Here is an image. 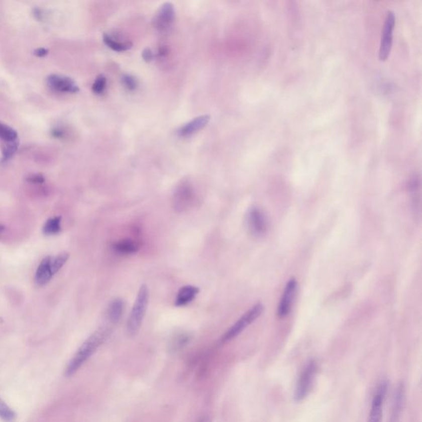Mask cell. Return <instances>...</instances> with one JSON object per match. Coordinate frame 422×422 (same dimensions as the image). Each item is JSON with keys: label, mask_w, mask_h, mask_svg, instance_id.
<instances>
[{"label": "cell", "mask_w": 422, "mask_h": 422, "mask_svg": "<svg viewBox=\"0 0 422 422\" xmlns=\"http://www.w3.org/2000/svg\"><path fill=\"white\" fill-rule=\"evenodd\" d=\"M48 54V50L46 48H37L34 51V55L37 57H44Z\"/></svg>", "instance_id": "f1b7e54d"}, {"label": "cell", "mask_w": 422, "mask_h": 422, "mask_svg": "<svg viewBox=\"0 0 422 422\" xmlns=\"http://www.w3.org/2000/svg\"><path fill=\"white\" fill-rule=\"evenodd\" d=\"M122 82L125 87L129 90H135L138 86V81L135 77L130 74H126L122 77Z\"/></svg>", "instance_id": "d4e9b609"}, {"label": "cell", "mask_w": 422, "mask_h": 422, "mask_svg": "<svg viewBox=\"0 0 422 422\" xmlns=\"http://www.w3.org/2000/svg\"><path fill=\"white\" fill-rule=\"evenodd\" d=\"M189 342V336L181 335L177 336V338H175L174 342H172V349L174 351H177L180 349L182 348L184 346H186Z\"/></svg>", "instance_id": "cb8c5ba5"}, {"label": "cell", "mask_w": 422, "mask_h": 422, "mask_svg": "<svg viewBox=\"0 0 422 422\" xmlns=\"http://www.w3.org/2000/svg\"><path fill=\"white\" fill-rule=\"evenodd\" d=\"M174 19V6L171 3H165L161 6L154 17V26L160 30H165L171 27Z\"/></svg>", "instance_id": "30bf717a"}, {"label": "cell", "mask_w": 422, "mask_h": 422, "mask_svg": "<svg viewBox=\"0 0 422 422\" xmlns=\"http://www.w3.org/2000/svg\"><path fill=\"white\" fill-rule=\"evenodd\" d=\"M142 57L143 59L146 61V62H150V61L153 60L154 55H153V52H152L150 49L146 48L144 50V51H143Z\"/></svg>", "instance_id": "83f0119b"}, {"label": "cell", "mask_w": 422, "mask_h": 422, "mask_svg": "<svg viewBox=\"0 0 422 422\" xmlns=\"http://www.w3.org/2000/svg\"><path fill=\"white\" fill-rule=\"evenodd\" d=\"M200 292V289L194 285H185L181 287L177 293V298L175 301V305L177 307L186 306L192 302Z\"/></svg>", "instance_id": "4fadbf2b"}, {"label": "cell", "mask_w": 422, "mask_h": 422, "mask_svg": "<svg viewBox=\"0 0 422 422\" xmlns=\"http://www.w3.org/2000/svg\"><path fill=\"white\" fill-rule=\"evenodd\" d=\"M193 200L192 190L190 187L184 186L181 187L175 195L174 208L178 211H183L188 209L191 205Z\"/></svg>", "instance_id": "7c38bea8"}, {"label": "cell", "mask_w": 422, "mask_h": 422, "mask_svg": "<svg viewBox=\"0 0 422 422\" xmlns=\"http://www.w3.org/2000/svg\"><path fill=\"white\" fill-rule=\"evenodd\" d=\"M198 422H209V419L207 417H202Z\"/></svg>", "instance_id": "4dcf8cb0"}, {"label": "cell", "mask_w": 422, "mask_h": 422, "mask_svg": "<svg viewBox=\"0 0 422 422\" xmlns=\"http://www.w3.org/2000/svg\"><path fill=\"white\" fill-rule=\"evenodd\" d=\"M61 230V217L56 216L54 218L49 219L43 226V234L46 235H55L59 234Z\"/></svg>", "instance_id": "d6986e66"}, {"label": "cell", "mask_w": 422, "mask_h": 422, "mask_svg": "<svg viewBox=\"0 0 422 422\" xmlns=\"http://www.w3.org/2000/svg\"><path fill=\"white\" fill-rule=\"evenodd\" d=\"M388 391V383L383 381L379 384L377 392L372 401L371 409L369 412L368 422H382L383 418V404L386 393Z\"/></svg>", "instance_id": "ba28073f"}, {"label": "cell", "mask_w": 422, "mask_h": 422, "mask_svg": "<svg viewBox=\"0 0 422 422\" xmlns=\"http://www.w3.org/2000/svg\"><path fill=\"white\" fill-rule=\"evenodd\" d=\"M19 149V140L10 142H4L2 146V159L1 163H7L15 155Z\"/></svg>", "instance_id": "ac0fdd59"}, {"label": "cell", "mask_w": 422, "mask_h": 422, "mask_svg": "<svg viewBox=\"0 0 422 422\" xmlns=\"http://www.w3.org/2000/svg\"><path fill=\"white\" fill-rule=\"evenodd\" d=\"M113 248L117 251V253L122 254H131L137 252L138 245L135 242L131 241L130 239H124L121 241L117 242L113 246Z\"/></svg>", "instance_id": "2e32d148"}, {"label": "cell", "mask_w": 422, "mask_h": 422, "mask_svg": "<svg viewBox=\"0 0 422 422\" xmlns=\"http://www.w3.org/2000/svg\"><path fill=\"white\" fill-rule=\"evenodd\" d=\"M103 42L109 48L113 49V51L122 52V51H127L132 47V43L130 42H117L113 37L109 35L105 34L103 36Z\"/></svg>", "instance_id": "e0dca14e"}, {"label": "cell", "mask_w": 422, "mask_h": 422, "mask_svg": "<svg viewBox=\"0 0 422 422\" xmlns=\"http://www.w3.org/2000/svg\"><path fill=\"white\" fill-rule=\"evenodd\" d=\"M247 225L251 234L254 236H262L268 229L266 215L258 208H252L247 215Z\"/></svg>", "instance_id": "8992f818"}, {"label": "cell", "mask_w": 422, "mask_h": 422, "mask_svg": "<svg viewBox=\"0 0 422 422\" xmlns=\"http://www.w3.org/2000/svg\"><path fill=\"white\" fill-rule=\"evenodd\" d=\"M16 418V412L0 397V419L4 422H14Z\"/></svg>", "instance_id": "ffe728a7"}, {"label": "cell", "mask_w": 422, "mask_h": 422, "mask_svg": "<svg viewBox=\"0 0 422 422\" xmlns=\"http://www.w3.org/2000/svg\"><path fill=\"white\" fill-rule=\"evenodd\" d=\"M316 370L318 365L315 360H311L307 363L301 373L294 390V397L296 401H303L309 393L313 385Z\"/></svg>", "instance_id": "277c9868"}, {"label": "cell", "mask_w": 422, "mask_h": 422, "mask_svg": "<svg viewBox=\"0 0 422 422\" xmlns=\"http://www.w3.org/2000/svg\"><path fill=\"white\" fill-rule=\"evenodd\" d=\"M1 230H2V228L0 227V231H1Z\"/></svg>", "instance_id": "1f68e13d"}, {"label": "cell", "mask_w": 422, "mask_h": 422, "mask_svg": "<svg viewBox=\"0 0 422 422\" xmlns=\"http://www.w3.org/2000/svg\"><path fill=\"white\" fill-rule=\"evenodd\" d=\"M297 281L295 279H290L285 285L282 297L280 298L278 307L277 314L280 318H285L291 311L292 305L295 298Z\"/></svg>", "instance_id": "9c48e42d"}, {"label": "cell", "mask_w": 422, "mask_h": 422, "mask_svg": "<svg viewBox=\"0 0 422 422\" xmlns=\"http://www.w3.org/2000/svg\"><path fill=\"white\" fill-rule=\"evenodd\" d=\"M46 83L55 92L76 93L79 91V87L75 82L66 76L51 74L46 78Z\"/></svg>", "instance_id": "52a82bcc"}, {"label": "cell", "mask_w": 422, "mask_h": 422, "mask_svg": "<svg viewBox=\"0 0 422 422\" xmlns=\"http://www.w3.org/2000/svg\"><path fill=\"white\" fill-rule=\"evenodd\" d=\"M106 87H107V78L105 76L101 74L95 79L94 83L92 84V89L96 94H101L104 92Z\"/></svg>", "instance_id": "603a6c76"}, {"label": "cell", "mask_w": 422, "mask_h": 422, "mask_svg": "<svg viewBox=\"0 0 422 422\" xmlns=\"http://www.w3.org/2000/svg\"><path fill=\"white\" fill-rule=\"evenodd\" d=\"M209 119H210V117L208 115L196 117L195 119H193L192 121L188 122L187 124L184 125L183 127L180 129V136L185 137V136H190V135L200 131L208 124Z\"/></svg>", "instance_id": "5bb4252c"}, {"label": "cell", "mask_w": 422, "mask_h": 422, "mask_svg": "<svg viewBox=\"0 0 422 422\" xmlns=\"http://www.w3.org/2000/svg\"><path fill=\"white\" fill-rule=\"evenodd\" d=\"M51 259L52 257L51 256H47L42 260L37 267L36 275H35V281L39 286L46 285L54 275L51 271Z\"/></svg>", "instance_id": "8fae6325"}, {"label": "cell", "mask_w": 422, "mask_h": 422, "mask_svg": "<svg viewBox=\"0 0 422 422\" xmlns=\"http://www.w3.org/2000/svg\"><path fill=\"white\" fill-rule=\"evenodd\" d=\"M264 306L262 303H257L251 307L248 312H246L235 324L233 325L229 330L225 333L223 337V342H228L237 338L239 334H241L246 328H248L250 324H253L256 319H258L262 312H263Z\"/></svg>", "instance_id": "3957f363"}, {"label": "cell", "mask_w": 422, "mask_h": 422, "mask_svg": "<svg viewBox=\"0 0 422 422\" xmlns=\"http://www.w3.org/2000/svg\"><path fill=\"white\" fill-rule=\"evenodd\" d=\"M26 180L30 183L42 184L45 181V177L43 175L37 173V174L29 175Z\"/></svg>", "instance_id": "484cf974"}, {"label": "cell", "mask_w": 422, "mask_h": 422, "mask_svg": "<svg viewBox=\"0 0 422 422\" xmlns=\"http://www.w3.org/2000/svg\"><path fill=\"white\" fill-rule=\"evenodd\" d=\"M51 136L56 139H61L64 136V131L60 127H55L51 131Z\"/></svg>", "instance_id": "4316f807"}, {"label": "cell", "mask_w": 422, "mask_h": 422, "mask_svg": "<svg viewBox=\"0 0 422 422\" xmlns=\"http://www.w3.org/2000/svg\"><path fill=\"white\" fill-rule=\"evenodd\" d=\"M112 329L109 327H101L96 329L92 335L81 345L73 358L67 365L64 374L66 377H71L80 369L81 366L94 354L95 351L110 338Z\"/></svg>", "instance_id": "6da1fadb"}, {"label": "cell", "mask_w": 422, "mask_h": 422, "mask_svg": "<svg viewBox=\"0 0 422 422\" xmlns=\"http://www.w3.org/2000/svg\"><path fill=\"white\" fill-rule=\"evenodd\" d=\"M149 300V291L148 286L146 285H142L139 289L137 297L127 322V331L129 336L134 337L140 331L147 311Z\"/></svg>", "instance_id": "7a4b0ae2"}, {"label": "cell", "mask_w": 422, "mask_h": 422, "mask_svg": "<svg viewBox=\"0 0 422 422\" xmlns=\"http://www.w3.org/2000/svg\"><path fill=\"white\" fill-rule=\"evenodd\" d=\"M124 308L125 303L122 298H117L113 299L108 307V319H110L112 323L116 324L122 318L124 312Z\"/></svg>", "instance_id": "9a60e30c"}, {"label": "cell", "mask_w": 422, "mask_h": 422, "mask_svg": "<svg viewBox=\"0 0 422 422\" xmlns=\"http://www.w3.org/2000/svg\"><path fill=\"white\" fill-rule=\"evenodd\" d=\"M69 258V254L68 253H62L57 255L56 257H53L51 259V267L53 275H55L62 268L64 264L68 262Z\"/></svg>", "instance_id": "7402d4cb"}, {"label": "cell", "mask_w": 422, "mask_h": 422, "mask_svg": "<svg viewBox=\"0 0 422 422\" xmlns=\"http://www.w3.org/2000/svg\"><path fill=\"white\" fill-rule=\"evenodd\" d=\"M395 14L392 11H388L386 16L385 22L382 29L380 47H379V60H386L390 54L392 44V32L394 29Z\"/></svg>", "instance_id": "5b68a950"}, {"label": "cell", "mask_w": 422, "mask_h": 422, "mask_svg": "<svg viewBox=\"0 0 422 422\" xmlns=\"http://www.w3.org/2000/svg\"><path fill=\"white\" fill-rule=\"evenodd\" d=\"M0 139L4 142H10L18 140V133L14 128L0 122Z\"/></svg>", "instance_id": "44dd1931"}, {"label": "cell", "mask_w": 422, "mask_h": 422, "mask_svg": "<svg viewBox=\"0 0 422 422\" xmlns=\"http://www.w3.org/2000/svg\"><path fill=\"white\" fill-rule=\"evenodd\" d=\"M33 15L39 21L43 19L44 14H42V10L38 9V8H35L34 10H33Z\"/></svg>", "instance_id": "f546056e"}]
</instances>
